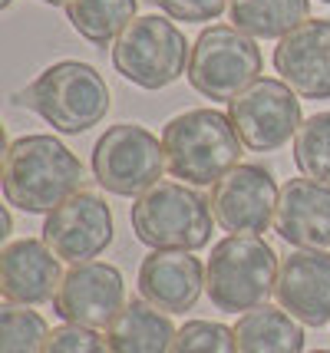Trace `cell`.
I'll return each instance as SVG.
<instances>
[{
  "label": "cell",
  "mask_w": 330,
  "mask_h": 353,
  "mask_svg": "<svg viewBox=\"0 0 330 353\" xmlns=\"http://www.w3.org/2000/svg\"><path fill=\"white\" fill-rule=\"evenodd\" d=\"M17 103L40 112L56 132L79 136V132H86L106 119L110 86L90 63L63 60L47 66L17 96Z\"/></svg>",
  "instance_id": "3"
},
{
  "label": "cell",
  "mask_w": 330,
  "mask_h": 353,
  "mask_svg": "<svg viewBox=\"0 0 330 353\" xmlns=\"http://www.w3.org/2000/svg\"><path fill=\"white\" fill-rule=\"evenodd\" d=\"M53 307L66 323L76 327H110L126 307V284L119 268L103 261L73 264L63 274V284L53 297Z\"/></svg>",
  "instance_id": "11"
},
{
  "label": "cell",
  "mask_w": 330,
  "mask_h": 353,
  "mask_svg": "<svg viewBox=\"0 0 330 353\" xmlns=\"http://www.w3.org/2000/svg\"><path fill=\"white\" fill-rule=\"evenodd\" d=\"M172 321L158 314L149 301H129L119 310V317L110 323V353H169L175 340Z\"/></svg>",
  "instance_id": "18"
},
{
  "label": "cell",
  "mask_w": 330,
  "mask_h": 353,
  "mask_svg": "<svg viewBox=\"0 0 330 353\" xmlns=\"http://www.w3.org/2000/svg\"><path fill=\"white\" fill-rule=\"evenodd\" d=\"M274 297L291 317L307 327L330 323V251L298 248L278 268Z\"/></svg>",
  "instance_id": "13"
},
{
  "label": "cell",
  "mask_w": 330,
  "mask_h": 353,
  "mask_svg": "<svg viewBox=\"0 0 330 353\" xmlns=\"http://www.w3.org/2000/svg\"><path fill=\"white\" fill-rule=\"evenodd\" d=\"M311 353H330V350H311Z\"/></svg>",
  "instance_id": "30"
},
{
  "label": "cell",
  "mask_w": 330,
  "mask_h": 353,
  "mask_svg": "<svg viewBox=\"0 0 330 353\" xmlns=\"http://www.w3.org/2000/svg\"><path fill=\"white\" fill-rule=\"evenodd\" d=\"M139 291L152 307L185 314L205 291V268L192 251H152L139 268Z\"/></svg>",
  "instance_id": "16"
},
{
  "label": "cell",
  "mask_w": 330,
  "mask_h": 353,
  "mask_svg": "<svg viewBox=\"0 0 330 353\" xmlns=\"http://www.w3.org/2000/svg\"><path fill=\"white\" fill-rule=\"evenodd\" d=\"M228 119L251 152H274L300 129V99L284 79H258L228 103Z\"/></svg>",
  "instance_id": "9"
},
{
  "label": "cell",
  "mask_w": 330,
  "mask_h": 353,
  "mask_svg": "<svg viewBox=\"0 0 330 353\" xmlns=\"http://www.w3.org/2000/svg\"><path fill=\"white\" fill-rule=\"evenodd\" d=\"M261 73V50L254 37L238 27H208L192 43L189 83L205 99L231 103L235 96L254 86Z\"/></svg>",
  "instance_id": "7"
},
{
  "label": "cell",
  "mask_w": 330,
  "mask_h": 353,
  "mask_svg": "<svg viewBox=\"0 0 330 353\" xmlns=\"http://www.w3.org/2000/svg\"><path fill=\"white\" fill-rule=\"evenodd\" d=\"M192 46L185 33L165 17H136L112 43L116 73L142 90H165L185 73Z\"/></svg>",
  "instance_id": "6"
},
{
  "label": "cell",
  "mask_w": 330,
  "mask_h": 353,
  "mask_svg": "<svg viewBox=\"0 0 330 353\" xmlns=\"http://www.w3.org/2000/svg\"><path fill=\"white\" fill-rule=\"evenodd\" d=\"M274 70L300 99H330V20H304L281 37Z\"/></svg>",
  "instance_id": "14"
},
{
  "label": "cell",
  "mask_w": 330,
  "mask_h": 353,
  "mask_svg": "<svg viewBox=\"0 0 330 353\" xmlns=\"http://www.w3.org/2000/svg\"><path fill=\"white\" fill-rule=\"evenodd\" d=\"M83 185V162L56 136L33 132L14 139L3 155V199L20 212H53Z\"/></svg>",
  "instance_id": "1"
},
{
  "label": "cell",
  "mask_w": 330,
  "mask_h": 353,
  "mask_svg": "<svg viewBox=\"0 0 330 353\" xmlns=\"http://www.w3.org/2000/svg\"><path fill=\"white\" fill-rule=\"evenodd\" d=\"M136 7L139 0H70L66 17L83 40L106 46L136 20Z\"/></svg>",
  "instance_id": "21"
},
{
  "label": "cell",
  "mask_w": 330,
  "mask_h": 353,
  "mask_svg": "<svg viewBox=\"0 0 330 353\" xmlns=\"http://www.w3.org/2000/svg\"><path fill=\"white\" fill-rule=\"evenodd\" d=\"M235 27L258 40H281L311 17V0H228Z\"/></svg>",
  "instance_id": "20"
},
{
  "label": "cell",
  "mask_w": 330,
  "mask_h": 353,
  "mask_svg": "<svg viewBox=\"0 0 330 353\" xmlns=\"http://www.w3.org/2000/svg\"><path fill=\"white\" fill-rule=\"evenodd\" d=\"M169 353H238L235 327L215 321H189L178 327Z\"/></svg>",
  "instance_id": "24"
},
{
  "label": "cell",
  "mask_w": 330,
  "mask_h": 353,
  "mask_svg": "<svg viewBox=\"0 0 330 353\" xmlns=\"http://www.w3.org/2000/svg\"><path fill=\"white\" fill-rule=\"evenodd\" d=\"M278 254L261 234H228L205 264V294L225 314L267 304L278 284Z\"/></svg>",
  "instance_id": "4"
},
{
  "label": "cell",
  "mask_w": 330,
  "mask_h": 353,
  "mask_svg": "<svg viewBox=\"0 0 330 353\" xmlns=\"http://www.w3.org/2000/svg\"><path fill=\"white\" fill-rule=\"evenodd\" d=\"M43 353H110V343L99 337L93 327L63 323V327H53L50 330Z\"/></svg>",
  "instance_id": "25"
},
{
  "label": "cell",
  "mask_w": 330,
  "mask_h": 353,
  "mask_svg": "<svg viewBox=\"0 0 330 353\" xmlns=\"http://www.w3.org/2000/svg\"><path fill=\"white\" fill-rule=\"evenodd\" d=\"M10 3H14V0H0V7H3V10H7V7H10Z\"/></svg>",
  "instance_id": "29"
},
{
  "label": "cell",
  "mask_w": 330,
  "mask_h": 353,
  "mask_svg": "<svg viewBox=\"0 0 330 353\" xmlns=\"http://www.w3.org/2000/svg\"><path fill=\"white\" fill-rule=\"evenodd\" d=\"M165 169V149L145 125H110L93 145V175L110 195L139 199L158 185Z\"/></svg>",
  "instance_id": "8"
},
{
  "label": "cell",
  "mask_w": 330,
  "mask_h": 353,
  "mask_svg": "<svg viewBox=\"0 0 330 353\" xmlns=\"http://www.w3.org/2000/svg\"><path fill=\"white\" fill-rule=\"evenodd\" d=\"M132 231L156 251H198L212 241V201L182 182H158L136 199Z\"/></svg>",
  "instance_id": "5"
},
{
  "label": "cell",
  "mask_w": 330,
  "mask_h": 353,
  "mask_svg": "<svg viewBox=\"0 0 330 353\" xmlns=\"http://www.w3.org/2000/svg\"><path fill=\"white\" fill-rule=\"evenodd\" d=\"M294 162L304 179L330 182V112H314L294 136Z\"/></svg>",
  "instance_id": "22"
},
{
  "label": "cell",
  "mask_w": 330,
  "mask_h": 353,
  "mask_svg": "<svg viewBox=\"0 0 330 353\" xmlns=\"http://www.w3.org/2000/svg\"><path fill=\"white\" fill-rule=\"evenodd\" d=\"M274 228L294 248H330V182L291 179L281 188Z\"/></svg>",
  "instance_id": "17"
},
{
  "label": "cell",
  "mask_w": 330,
  "mask_h": 353,
  "mask_svg": "<svg viewBox=\"0 0 330 353\" xmlns=\"http://www.w3.org/2000/svg\"><path fill=\"white\" fill-rule=\"evenodd\" d=\"M156 3L162 14H169L172 20H185V23L218 20L221 10L228 7V0H156Z\"/></svg>",
  "instance_id": "26"
},
{
  "label": "cell",
  "mask_w": 330,
  "mask_h": 353,
  "mask_svg": "<svg viewBox=\"0 0 330 353\" xmlns=\"http://www.w3.org/2000/svg\"><path fill=\"white\" fill-rule=\"evenodd\" d=\"M47 337L50 327L37 310L3 304V310H0V353H43Z\"/></svg>",
  "instance_id": "23"
},
{
  "label": "cell",
  "mask_w": 330,
  "mask_h": 353,
  "mask_svg": "<svg viewBox=\"0 0 330 353\" xmlns=\"http://www.w3.org/2000/svg\"><path fill=\"white\" fill-rule=\"evenodd\" d=\"M0 238H7V234H10V212H7V208H3V215H0Z\"/></svg>",
  "instance_id": "27"
},
{
  "label": "cell",
  "mask_w": 330,
  "mask_h": 353,
  "mask_svg": "<svg viewBox=\"0 0 330 353\" xmlns=\"http://www.w3.org/2000/svg\"><path fill=\"white\" fill-rule=\"evenodd\" d=\"M238 353H304V330L300 321L284 307L245 310L235 323Z\"/></svg>",
  "instance_id": "19"
},
{
  "label": "cell",
  "mask_w": 330,
  "mask_h": 353,
  "mask_svg": "<svg viewBox=\"0 0 330 353\" xmlns=\"http://www.w3.org/2000/svg\"><path fill=\"white\" fill-rule=\"evenodd\" d=\"M47 241L56 258L73 264L93 261L112 245V212L96 192H76L60 208H53L43 225Z\"/></svg>",
  "instance_id": "12"
},
{
  "label": "cell",
  "mask_w": 330,
  "mask_h": 353,
  "mask_svg": "<svg viewBox=\"0 0 330 353\" xmlns=\"http://www.w3.org/2000/svg\"><path fill=\"white\" fill-rule=\"evenodd\" d=\"M241 145L228 112L218 109H189L162 129L165 165L185 185L221 182L238 165Z\"/></svg>",
  "instance_id": "2"
},
{
  "label": "cell",
  "mask_w": 330,
  "mask_h": 353,
  "mask_svg": "<svg viewBox=\"0 0 330 353\" xmlns=\"http://www.w3.org/2000/svg\"><path fill=\"white\" fill-rule=\"evenodd\" d=\"M278 185L261 165H235L212 188L215 221L228 234H265L278 215Z\"/></svg>",
  "instance_id": "10"
},
{
  "label": "cell",
  "mask_w": 330,
  "mask_h": 353,
  "mask_svg": "<svg viewBox=\"0 0 330 353\" xmlns=\"http://www.w3.org/2000/svg\"><path fill=\"white\" fill-rule=\"evenodd\" d=\"M43 3H50V7H66L70 0H43Z\"/></svg>",
  "instance_id": "28"
},
{
  "label": "cell",
  "mask_w": 330,
  "mask_h": 353,
  "mask_svg": "<svg viewBox=\"0 0 330 353\" xmlns=\"http://www.w3.org/2000/svg\"><path fill=\"white\" fill-rule=\"evenodd\" d=\"M63 284V268L47 241L23 238L0 251V294L7 304H47Z\"/></svg>",
  "instance_id": "15"
},
{
  "label": "cell",
  "mask_w": 330,
  "mask_h": 353,
  "mask_svg": "<svg viewBox=\"0 0 330 353\" xmlns=\"http://www.w3.org/2000/svg\"><path fill=\"white\" fill-rule=\"evenodd\" d=\"M320 3H330V0H320Z\"/></svg>",
  "instance_id": "31"
}]
</instances>
